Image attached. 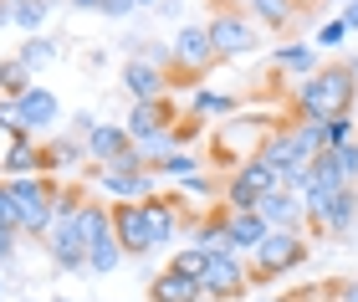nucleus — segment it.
Segmentation results:
<instances>
[{
  "instance_id": "ea45409f",
  "label": "nucleus",
  "mask_w": 358,
  "mask_h": 302,
  "mask_svg": "<svg viewBox=\"0 0 358 302\" xmlns=\"http://www.w3.org/2000/svg\"><path fill=\"white\" fill-rule=\"evenodd\" d=\"M52 302H77V297H52Z\"/></svg>"
},
{
  "instance_id": "423d86ee",
  "label": "nucleus",
  "mask_w": 358,
  "mask_h": 302,
  "mask_svg": "<svg viewBox=\"0 0 358 302\" xmlns=\"http://www.w3.org/2000/svg\"><path fill=\"white\" fill-rule=\"evenodd\" d=\"M251 287V277H246V261L241 257H225V251H215L205 266V277H200V292L210 302H241Z\"/></svg>"
},
{
  "instance_id": "473e14b6",
  "label": "nucleus",
  "mask_w": 358,
  "mask_h": 302,
  "mask_svg": "<svg viewBox=\"0 0 358 302\" xmlns=\"http://www.w3.org/2000/svg\"><path fill=\"white\" fill-rule=\"evenodd\" d=\"M343 26L358 31V0H348V6H343Z\"/></svg>"
},
{
  "instance_id": "79ce46f5",
  "label": "nucleus",
  "mask_w": 358,
  "mask_h": 302,
  "mask_svg": "<svg viewBox=\"0 0 358 302\" xmlns=\"http://www.w3.org/2000/svg\"><path fill=\"white\" fill-rule=\"evenodd\" d=\"M138 6H154V0H138Z\"/></svg>"
},
{
  "instance_id": "20e7f679",
  "label": "nucleus",
  "mask_w": 358,
  "mask_h": 302,
  "mask_svg": "<svg viewBox=\"0 0 358 302\" xmlns=\"http://www.w3.org/2000/svg\"><path fill=\"white\" fill-rule=\"evenodd\" d=\"M271 189H282V174L271 164H262V159H241L231 169V185H225V205L231 210H256Z\"/></svg>"
},
{
  "instance_id": "f03ea898",
  "label": "nucleus",
  "mask_w": 358,
  "mask_h": 302,
  "mask_svg": "<svg viewBox=\"0 0 358 302\" xmlns=\"http://www.w3.org/2000/svg\"><path fill=\"white\" fill-rule=\"evenodd\" d=\"M307 257H313V241H307L302 231H271L246 257V277H251V287H266V282L287 277L292 266H302Z\"/></svg>"
},
{
  "instance_id": "4be33fe9",
  "label": "nucleus",
  "mask_w": 358,
  "mask_h": 302,
  "mask_svg": "<svg viewBox=\"0 0 358 302\" xmlns=\"http://www.w3.org/2000/svg\"><path fill=\"white\" fill-rule=\"evenodd\" d=\"M123 266V246H118V236H108V241H97L87 251V272L92 277H108V272H118Z\"/></svg>"
},
{
  "instance_id": "72a5a7b5",
  "label": "nucleus",
  "mask_w": 358,
  "mask_h": 302,
  "mask_svg": "<svg viewBox=\"0 0 358 302\" xmlns=\"http://www.w3.org/2000/svg\"><path fill=\"white\" fill-rule=\"evenodd\" d=\"M338 297H343V302H358V282H338Z\"/></svg>"
},
{
  "instance_id": "c9c22d12",
  "label": "nucleus",
  "mask_w": 358,
  "mask_h": 302,
  "mask_svg": "<svg viewBox=\"0 0 358 302\" xmlns=\"http://www.w3.org/2000/svg\"><path fill=\"white\" fill-rule=\"evenodd\" d=\"M72 10H103V0H67Z\"/></svg>"
},
{
  "instance_id": "6e6552de",
  "label": "nucleus",
  "mask_w": 358,
  "mask_h": 302,
  "mask_svg": "<svg viewBox=\"0 0 358 302\" xmlns=\"http://www.w3.org/2000/svg\"><path fill=\"white\" fill-rule=\"evenodd\" d=\"M271 236V226H266V215L262 210H231V231H225V257H241L246 261L256 246H262Z\"/></svg>"
},
{
  "instance_id": "2f4dec72",
  "label": "nucleus",
  "mask_w": 358,
  "mask_h": 302,
  "mask_svg": "<svg viewBox=\"0 0 358 302\" xmlns=\"http://www.w3.org/2000/svg\"><path fill=\"white\" fill-rule=\"evenodd\" d=\"M134 10H138V0H103V15H113V21H123Z\"/></svg>"
},
{
  "instance_id": "a211bd4d",
  "label": "nucleus",
  "mask_w": 358,
  "mask_h": 302,
  "mask_svg": "<svg viewBox=\"0 0 358 302\" xmlns=\"http://www.w3.org/2000/svg\"><path fill=\"white\" fill-rule=\"evenodd\" d=\"M143 210H149V231H154V246H169L174 236H179V200H143Z\"/></svg>"
},
{
  "instance_id": "c756f323",
  "label": "nucleus",
  "mask_w": 358,
  "mask_h": 302,
  "mask_svg": "<svg viewBox=\"0 0 358 302\" xmlns=\"http://www.w3.org/2000/svg\"><path fill=\"white\" fill-rule=\"evenodd\" d=\"M343 36H348L343 15H338V21H322V26H317V46H343Z\"/></svg>"
},
{
  "instance_id": "2eb2a0df",
  "label": "nucleus",
  "mask_w": 358,
  "mask_h": 302,
  "mask_svg": "<svg viewBox=\"0 0 358 302\" xmlns=\"http://www.w3.org/2000/svg\"><path fill=\"white\" fill-rule=\"evenodd\" d=\"M57 113H62V108H57L52 92H46V87H31L26 98L15 103V129H26V134H31V129H52Z\"/></svg>"
},
{
  "instance_id": "412c9836",
  "label": "nucleus",
  "mask_w": 358,
  "mask_h": 302,
  "mask_svg": "<svg viewBox=\"0 0 358 302\" xmlns=\"http://www.w3.org/2000/svg\"><path fill=\"white\" fill-rule=\"evenodd\" d=\"M31 87H36V82H31V67L21 57H10L6 67H0V92H6V103H21Z\"/></svg>"
},
{
  "instance_id": "f257e3e1",
  "label": "nucleus",
  "mask_w": 358,
  "mask_h": 302,
  "mask_svg": "<svg viewBox=\"0 0 358 302\" xmlns=\"http://www.w3.org/2000/svg\"><path fill=\"white\" fill-rule=\"evenodd\" d=\"M353 98H358V82H353L348 62H328V67H317L313 77H302V87L292 92V118L328 123L338 113H353Z\"/></svg>"
},
{
  "instance_id": "7c9ffc66",
  "label": "nucleus",
  "mask_w": 358,
  "mask_h": 302,
  "mask_svg": "<svg viewBox=\"0 0 358 302\" xmlns=\"http://www.w3.org/2000/svg\"><path fill=\"white\" fill-rule=\"evenodd\" d=\"M15 246H21V231L0 226V261H10V257H15Z\"/></svg>"
},
{
  "instance_id": "9d476101",
  "label": "nucleus",
  "mask_w": 358,
  "mask_h": 302,
  "mask_svg": "<svg viewBox=\"0 0 358 302\" xmlns=\"http://www.w3.org/2000/svg\"><path fill=\"white\" fill-rule=\"evenodd\" d=\"M123 87L134 92V103H154V98L169 92V72L159 67V62L134 57V62H123Z\"/></svg>"
},
{
  "instance_id": "58836bf2",
  "label": "nucleus",
  "mask_w": 358,
  "mask_h": 302,
  "mask_svg": "<svg viewBox=\"0 0 358 302\" xmlns=\"http://www.w3.org/2000/svg\"><path fill=\"white\" fill-rule=\"evenodd\" d=\"M271 302H302V297H271Z\"/></svg>"
},
{
  "instance_id": "4468645a",
  "label": "nucleus",
  "mask_w": 358,
  "mask_h": 302,
  "mask_svg": "<svg viewBox=\"0 0 358 302\" xmlns=\"http://www.w3.org/2000/svg\"><path fill=\"white\" fill-rule=\"evenodd\" d=\"M169 123H174V103H169V98H154V103H134V113H128L123 129L134 134V144H138V138L169 134Z\"/></svg>"
},
{
  "instance_id": "5701e85b",
  "label": "nucleus",
  "mask_w": 358,
  "mask_h": 302,
  "mask_svg": "<svg viewBox=\"0 0 358 302\" xmlns=\"http://www.w3.org/2000/svg\"><path fill=\"white\" fill-rule=\"evenodd\" d=\"M210 257H215V251H205V246H179L174 257H169V266H174L179 277H194V282H200L205 266H210Z\"/></svg>"
},
{
  "instance_id": "f3484780",
  "label": "nucleus",
  "mask_w": 358,
  "mask_h": 302,
  "mask_svg": "<svg viewBox=\"0 0 358 302\" xmlns=\"http://www.w3.org/2000/svg\"><path fill=\"white\" fill-rule=\"evenodd\" d=\"M348 231H358V185L338 189L328 200V215H322V236H348Z\"/></svg>"
},
{
  "instance_id": "c03bdc74",
  "label": "nucleus",
  "mask_w": 358,
  "mask_h": 302,
  "mask_svg": "<svg viewBox=\"0 0 358 302\" xmlns=\"http://www.w3.org/2000/svg\"><path fill=\"white\" fill-rule=\"evenodd\" d=\"M0 67H6V62H0Z\"/></svg>"
},
{
  "instance_id": "ddd939ff",
  "label": "nucleus",
  "mask_w": 358,
  "mask_h": 302,
  "mask_svg": "<svg viewBox=\"0 0 358 302\" xmlns=\"http://www.w3.org/2000/svg\"><path fill=\"white\" fill-rule=\"evenodd\" d=\"M256 210L266 215V226H271V231H307L302 195H292V189H271V195L256 205Z\"/></svg>"
},
{
  "instance_id": "7ed1b4c3",
  "label": "nucleus",
  "mask_w": 358,
  "mask_h": 302,
  "mask_svg": "<svg viewBox=\"0 0 358 302\" xmlns=\"http://www.w3.org/2000/svg\"><path fill=\"white\" fill-rule=\"evenodd\" d=\"M205 36H210V46H215V57H246V52L262 46L251 10H241V6H220L215 15H210Z\"/></svg>"
},
{
  "instance_id": "1a4fd4ad",
  "label": "nucleus",
  "mask_w": 358,
  "mask_h": 302,
  "mask_svg": "<svg viewBox=\"0 0 358 302\" xmlns=\"http://www.w3.org/2000/svg\"><path fill=\"white\" fill-rule=\"evenodd\" d=\"M92 180L108 189V195H118V200H154V174L149 169H118V164H97L92 169Z\"/></svg>"
},
{
  "instance_id": "39448f33",
  "label": "nucleus",
  "mask_w": 358,
  "mask_h": 302,
  "mask_svg": "<svg viewBox=\"0 0 358 302\" xmlns=\"http://www.w3.org/2000/svg\"><path fill=\"white\" fill-rule=\"evenodd\" d=\"M210 62H220L215 57V46H210V36H205V26H185L174 36V46H169V82L174 77H205L210 72Z\"/></svg>"
},
{
  "instance_id": "b1692460",
  "label": "nucleus",
  "mask_w": 358,
  "mask_h": 302,
  "mask_svg": "<svg viewBox=\"0 0 358 302\" xmlns=\"http://www.w3.org/2000/svg\"><path fill=\"white\" fill-rule=\"evenodd\" d=\"M353 129H358V118L353 113H338L328 123H317V138H322V149H343V144H353Z\"/></svg>"
},
{
  "instance_id": "f8f14e48",
  "label": "nucleus",
  "mask_w": 358,
  "mask_h": 302,
  "mask_svg": "<svg viewBox=\"0 0 358 302\" xmlns=\"http://www.w3.org/2000/svg\"><path fill=\"white\" fill-rule=\"evenodd\" d=\"M46 251H52V266H57V272H87V246L77 241V231L67 226V220H57V226H52Z\"/></svg>"
},
{
  "instance_id": "37998d69",
  "label": "nucleus",
  "mask_w": 358,
  "mask_h": 302,
  "mask_svg": "<svg viewBox=\"0 0 358 302\" xmlns=\"http://www.w3.org/2000/svg\"><path fill=\"white\" fill-rule=\"evenodd\" d=\"M0 226H6V210H0Z\"/></svg>"
},
{
  "instance_id": "c85d7f7f",
  "label": "nucleus",
  "mask_w": 358,
  "mask_h": 302,
  "mask_svg": "<svg viewBox=\"0 0 358 302\" xmlns=\"http://www.w3.org/2000/svg\"><path fill=\"white\" fill-rule=\"evenodd\" d=\"M333 154H338V169H343V180L358 185V138H353V144H343V149H333Z\"/></svg>"
},
{
  "instance_id": "9b49d317",
  "label": "nucleus",
  "mask_w": 358,
  "mask_h": 302,
  "mask_svg": "<svg viewBox=\"0 0 358 302\" xmlns=\"http://www.w3.org/2000/svg\"><path fill=\"white\" fill-rule=\"evenodd\" d=\"M83 149H87V159H97V164H118V159L134 149V134L123 129V123H92V134L83 138Z\"/></svg>"
},
{
  "instance_id": "bb28decb",
  "label": "nucleus",
  "mask_w": 358,
  "mask_h": 302,
  "mask_svg": "<svg viewBox=\"0 0 358 302\" xmlns=\"http://www.w3.org/2000/svg\"><path fill=\"white\" fill-rule=\"evenodd\" d=\"M231 98H220V92H194V118H205V113H231Z\"/></svg>"
},
{
  "instance_id": "4c0bfd02",
  "label": "nucleus",
  "mask_w": 358,
  "mask_h": 302,
  "mask_svg": "<svg viewBox=\"0 0 358 302\" xmlns=\"http://www.w3.org/2000/svg\"><path fill=\"white\" fill-rule=\"evenodd\" d=\"M313 6H317V0H297V10H313Z\"/></svg>"
},
{
  "instance_id": "f704fd0d",
  "label": "nucleus",
  "mask_w": 358,
  "mask_h": 302,
  "mask_svg": "<svg viewBox=\"0 0 358 302\" xmlns=\"http://www.w3.org/2000/svg\"><path fill=\"white\" fill-rule=\"evenodd\" d=\"M0 26H15V6L10 0H0Z\"/></svg>"
},
{
  "instance_id": "e433bc0d",
  "label": "nucleus",
  "mask_w": 358,
  "mask_h": 302,
  "mask_svg": "<svg viewBox=\"0 0 358 302\" xmlns=\"http://www.w3.org/2000/svg\"><path fill=\"white\" fill-rule=\"evenodd\" d=\"M348 62V72H353V82H358V57H343Z\"/></svg>"
},
{
  "instance_id": "a878e982",
  "label": "nucleus",
  "mask_w": 358,
  "mask_h": 302,
  "mask_svg": "<svg viewBox=\"0 0 358 302\" xmlns=\"http://www.w3.org/2000/svg\"><path fill=\"white\" fill-rule=\"evenodd\" d=\"M46 0H26V6H15V26H26V31H36L41 21H46Z\"/></svg>"
},
{
  "instance_id": "a19ab883",
  "label": "nucleus",
  "mask_w": 358,
  "mask_h": 302,
  "mask_svg": "<svg viewBox=\"0 0 358 302\" xmlns=\"http://www.w3.org/2000/svg\"><path fill=\"white\" fill-rule=\"evenodd\" d=\"M0 292H6V277H0Z\"/></svg>"
},
{
  "instance_id": "dca6fc26",
  "label": "nucleus",
  "mask_w": 358,
  "mask_h": 302,
  "mask_svg": "<svg viewBox=\"0 0 358 302\" xmlns=\"http://www.w3.org/2000/svg\"><path fill=\"white\" fill-rule=\"evenodd\" d=\"M149 302H205V292H200L194 277H179L174 266H164V272L149 282Z\"/></svg>"
},
{
  "instance_id": "cd10ccee",
  "label": "nucleus",
  "mask_w": 358,
  "mask_h": 302,
  "mask_svg": "<svg viewBox=\"0 0 358 302\" xmlns=\"http://www.w3.org/2000/svg\"><path fill=\"white\" fill-rule=\"evenodd\" d=\"M159 174H169V180H189V174H200V164H194L189 154H169V159H164V169H159Z\"/></svg>"
},
{
  "instance_id": "aec40b11",
  "label": "nucleus",
  "mask_w": 358,
  "mask_h": 302,
  "mask_svg": "<svg viewBox=\"0 0 358 302\" xmlns=\"http://www.w3.org/2000/svg\"><path fill=\"white\" fill-rule=\"evenodd\" d=\"M276 72H292V77H313L317 72V52L313 46H276Z\"/></svg>"
},
{
  "instance_id": "393cba45",
  "label": "nucleus",
  "mask_w": 358,
  "mask_h": 302,
  "mask_svg": "<svg viewBox=\"0 0 358 302\" xmlns=\"http://www.w3.org/2000/svg\"><path fill=\"white\" fill-rule=\"evenodd\" d=\"M15 57H21L26 67H41V62H52V57H57V41H52V36H31Z\"/></svg>"
},
{
  "instance_id": "0eeeda50",
  "label": "nucleus",
  "mask_w": 358,
  "mask_h": 302,
  "mask_svg": "<svg viewBox=\"0 0 358 302\" xmlns=\"http://www.w3.org/2000/svg\"><path fill=\"white\" fill-rule=\"evenodd\" d=\"M113 236H118L123 257H149V251H159L143 200H118V205H113Z\"/></svg>"
},
{
  "instance_id": "6ab92c4d",
  "label": "nucleus",
  "mask_w": 358,
  "mask_h": 302,
  "mask_svg": "<svg viewBox=\"0 0 358 302\" xmlns=\"http://www.w3.org/2000/svg\"><path fill=\"white\" fill-rule=\"evenodd\" d=\"M246 6H251V21L266 26V31H287L297 21V6H292V0H246Z\"/></svg>"
}]
</instances>
